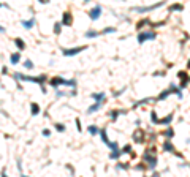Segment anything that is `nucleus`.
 I'll use <instances>...</instances> for the list:
<instances>
[{"instance_id":"f257e3e1","label":"nucleus","mask_w":190,"mask_h":177,"mask_svg":"<svg viewBox=\"0 0 190 177\" xmlns=\"http://www.w3.org/2000/svg\"><path fill=\"white\" fill-rule=\"evenodd\" d=\"M154 38H155V33H154V32H144V33H141L139 37H138V41L144 43L146 40H154Z\"/></svg>"},{"instance_id":"f03ea898","label":"nucleus","mask_w":190,"mask_h":177,"mask_svg":"<svg viewBox=\"0 0 190 177\" xmlns=\"http://www.w3.org/2000/svg\"><path fill=\"white\" fill-rule=\"evenodd\" d=\"M84 49H86V46H82V48H73V49H63V55H76L78 52H82Z\"/></svg>"},{"instance_id":"7ed1b4c3","label":"nucleus","mask_w":190,"mask_h":177,"mask_svg":"<svg viewBox=\"0 0 190 177\" xmlns=\"http://www.w3.org/2000/svg\"><path fill=\"white\" fill-rule=\"evenodd\" d=\"M100 13H101V6H100V5H97V6H95L94 10L90 11V18L92 19H98L100 18Z\"/></svg>"},{"instance_id":"20e7f679","label":"nucleus","mask_w":190,"mask_h":177,"mask_svg":"<svg viewBox=\"0 0 190 177\" xmlns=\"http://www.w3.org/2000/svg\"><path fill=\"white\" fill-rule=\"evenodd\" d=\"M33 24H35L33 19H29V21H22V25L25 27V29H32V27H33Z\"/></svg>"},{"instance_id":"39448f33","label":"nucleus","mask_w":190,"mask_h":177,"mask_svg":"<svg viewBox=\"0 0 190 177\" xmlns=\"http://www.w3.org/2000/svg\"><path fill=\"white\" fill-rule=\"evenodd\" d=\"M63 24H65V25H70V24H71V16H70L68 13H65V14H63Z\"/></svg>"},{"instance_id":"423d86ee","label":"nucleus","mask_w":190,"mask_h":177,"mask_svg":"<svg viewBox=\"0 0 190 177\" xmlns=\"http://www.w3.org/2000/svg\"><path fill=\"white\" fill-rule=\"evenodd\" d=\"M92 98H95L98 103H101V100L105 98V93H94V95H92Z\"/></svg>"},{"instance_id":"0eeeda50","label":"nucleus","mask_w":190,"mask_h":177,"mask_svg":"<svg viewBox=\"0 0 190 177\" xmlns=\"http://www.w3.org/2000/svg\"><path fill=\"white\" fill-rule=\"evenodd\" d=\"M32 114H33V116H37L38 112H40V108H38V104H35V103H32Z\"/></svg>"},{"instance_id":"6e6552de","label":"nucleus","mask_w":190,"mask_h":177,"mask_svg":"<svg viewBox=\"0 0 190 177\" xmlns=\"http://www.w3.org/2000/svg\"><path fill=\"white\" fill-rule=\"evenodd\" d=\"M19 59H21L19 52H18V54H13V55H11V63H18V62H19Z\"/></svg>"},{"instance_id":"1a4fd4ad","label":"nucleus","mask_w":190,"mask_h":177,"mask_svg":"<svg viewBox=\"0 0 190 177\" xmlns=\"http://www.w3.org/2000/svg\"><path fill=\"white\" fill-rule=\"evenodd\" d=\"M100 106H101V103H97V104L90 106V108H89V112H94V111H98V109H100Z\"/></svg>"},{"instance_id":"9d476101","label":"nucleus","mask_w":190,"mask_h":177,"mask_svg":"<svg viewBox=\"0 0 190 177\" xmlns=\"http://www.w3.org/2000/svg\"><path fill=\"white\" fill-rule=\"evenodd\" d=\"M89 133H90V134H97V133H98V128L94 127V125H90V127H89Z\"/></svg>"},{"instance_id":"9b49d317","label":"nucleus","mask_w":190,"mask_h":177,"mask_svg":"<svg viewBox=\"0 0 190 177\" xmlns=\"http://www.w3.org/2000/svg\"><path fill=\"white\" fill-rule=\"evenodd\" d=\"M101 138H103V142L108 146V144H109V141H108V138H106V131H105V130L101 131Z\"/></svg>"},{"instance_id":"f8f14e48","label":"nucleus","mask_w":190,"mask_h":177,"mask_svg":"<svg viewBox=\"0 0 190 177\" xmlns=\"http://www.w3.org/2000/svg\"><path fill=\"white\" fill-rule=\"evenodd\" d=\"M60 29H62V24L57 22L56 25H54V32H56V33H60Z\"/></svg>"},{"instance_id":"ddd939ff","label":"nucleus","mask_w":190,"mask_h":177,"mask_svg":"<svg viewBox=\"0 0 190 177\" xmlns=\"http://www.w3.org/2000/svg\"><path fill=\"white\" fill-rule=\"evenodd\" d=\"M120 155H122V152H117V150H114L113 153H111V158H119Z\"/></svg>"},{"instance_id":"4468645a","label":"nucleus","mask_w":190,"mask_h":177,"mask_svg":"<svg viewBox=\"0 0 190 177\" xmlns=\"http://www.w3.org/2000/svg\"><path fill=\"white\" fill-rule=\"evenodd\" d=\"M24 67H25V68H27V70H30V68H33V63H32V62H30V60H27V62H25V63H24Z\"/></svg>"},{"instance_id":"2eb2a0df","label":"nucleus","mask_w":190,"mask_h":177,"mask_svg":"<svg viewBox=\"0 0 190 177\" xmlns=\"http://www.w3.org/2000/svg\"><path fill=\"white\" fill-rule=\"evenodd\" d=\"M86 35H87V37L90 38V37H97V35H98V33H97V32H94V30H89V32H87V33H86Z\"/></svg>"},{"instance_id":"dca6fc26","label":"nucleus","mask_w":190,"mask_h":177,"mask_svg":"<svg viewBox=\"0 0 190 177\" xmlns=\"http://www.w3.org/2000/svg\"><path fill=\"white\" fill-rule=\"evenodd\" d=\"M16 44H18V46H19V48H21V49H24V46H25V44H24L22 41H21V40H19V38H18V40H16Z\"/></svg>"},{"instance_id":"f3484780","label":"nucleus","mask_w":190,"mask_h":177,"mask_svg":"<svg viewBox=\"0 0 190 177\" xmlns=\"http://www.w3.org/2000/svg\"><path fill=\"white\" fill-rule=\"evenodd\" d=\"M165 149H166V150H171V152H173V146H171L170 142H166V144H165Z\"/></svg>"},{"instance_id":"a211bd4d","label":"nucleus","mask_w":190,"mask_h":177,"mask_svg":"<svg viewBox=\"0 0 190 177\" xmlns=\"http://www.w3.org/2000/svg\"><path fill=\"white\" fill-rule=\"evenodd\" d=\"M171 119H173V116H168L166 119H163V120H162V123H168V122H170Z\"/></svg>"},{"instance_id":"6ab92c4d","label":"nucleus","mask_w":190,"mask_h":177,"mask_svg":"<svg viewBox=\"0 0 190 177\" xmlns=\"http://www.w3.org/2000/svg\"><path fill=\"white\" fill-rule=\"evenodd\" d=\"M56 128L59 130V131H63V130H65V127H63V125H60V123H59V125H56Z\"/></svg>"},{"instance_id":"aec40b11","label":"nucleus","mask_w":190,"mask_h":177,"mask_svg":"<svg viewBox=\"0 0 190 177\" xmlns=\"http://www.w3.org/2000/svg\"><path fill=\"white\" fill-rule=\"evenodd\" d=\"M108 32H116V29H105V33H108Z\"/></svg>"},{"instance_id":"412c9836","label":"nucleus","mask_w":190,"mask_h":177,"mask_svg":"<svg viewBox=\"0 0 190 177\" xmlns=\"http://www.w3.org/2000/svg\"><path fill=\"white\" fill-rule=\"evenodd\" d=\"M173 134H174V133H173V130H168V131H166V136H173Z\"/></svg>"},{"instance_id":"4be33fe9","label":"nucleus","mask_w":190,"mask_h":177,"mask_svg":"<svg viewBox=\"0 0 190 177\" xmlns=\"http://www.w3.org/2000/svg\"><path fill=\"white\" fill-rule=\"evenodd\" d=\"M130 150V146H125V147H124V150H122V152H128Z\"/></svg>"},{"instance_id":"5701e85b","label":"nucleus","mask_w":190,"mask_h":177,"mask_svg":"<svg viewBox=\"0 0 190 177\" xmlns=\"http://www.w3.org/2000/svg\"><path fill=\"white\" fill-rule=\"evenodd\" d=\"M0 32H5V29H3V27H0Z\"/></svg>"},{"instance_id":"b1692460","label":"nucleus","mask_w":190,"mask_h":177,"mask_svg":"<svg viewBox=\"0 0 190 177\" xmlns=\"http://www.w3.org/2000/svg\"><path fill=\"white\" fill-rule=\"evenodd\" d=\"M2 177H6V176H5V172H3V174H2Z\"/></svg>"},{"instance_id":"393cba45","label":"nucleus","mask_w":190,"mask_h":177,"mask_svg":"<svg viewBox=\"0 0 190 177\" xmlns=\"http://www.w3.org/2000/svg\"><path fill=\"white\" fill-rule=\"evenodd\" d=\"M154 177H160V176H158V174H155V176H154Z\"/></svg>"},{"instance_id":"a878e982","label":"nucleus","mask_w":190,"mask_h":177,"mask_svg":"<svg viewBox=\"0 0 190 177\" xmlns=\"http://www.w3.org/2000/svg\"><path fill=\"white\" fill-rule=\"evenodd\" d=\"M189 68H190V62H189Z\"/></svg>"},{"instance_id":"bb28decb","label":"nucleus","mask_w":190,"mask_h":177,"mask_svg":"<svg viewBox=\"0 0 190 177\" xmlns=\"http://www.w3.org/2000/svg\"><path fill=\"white\" fill-rule=\"evenodd\" d=\"M22 177H27V176H22Z\"/></svg>"}]
</instances>
